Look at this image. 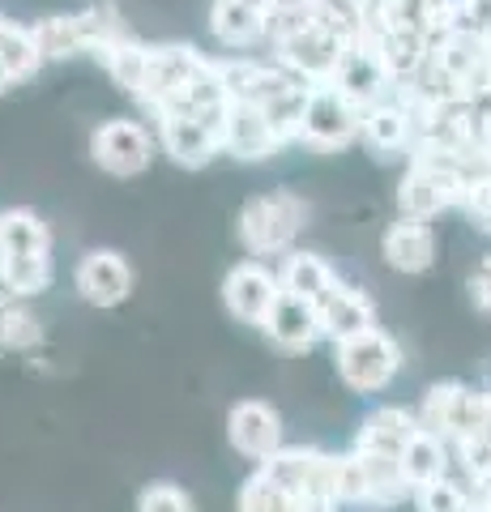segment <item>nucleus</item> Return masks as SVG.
Masks as SVG:
<instances>
[{
    "label": "nucleus",
    "instance_id": "nucleus-1",
    "mask_svg": "<svg viewBox=\"0 0 491 512\" xmlns=\"http://www.w3.org/2000/svg\"><path fill=\"white\" fill-rule=\"evenodd\" d=\"M210 69V56H201L197 47L188 43H154L150 52V73H146V86H141L137 99L146 103L154 116L180 107L188 99V90L201 82V73Z\"/></svg>",
    "mask_w": 491,
    "mask_h": 512
},
{
    "label": "nucleus",
    "instance_id": "nucleus-2",
    "mask_svg": "<svg viewBox=\"0 0 491 512\" xmlns=\"http://www.w3.org/2000/svg\"><path fill=\"white\" fill-rule=\"evenodd\" d=\"M363 137V107L334 82L312 86L304 124H299V141L312 150H342Z\"/></svg>",
    "mask_w": 491,
    "mask_h": 512
},
{
    "label": "nucleus",
    "instance_id": "nucleus-3",
    "mask_svg": "<svg viewBox=\"0 0 491 512\" xmlns=\"http://www.w3.org/2000/svg\"><path fill=\"white\" fill-rule=\"evenodd\" d=\"M308 218V205L295 192H269V197H252L240 210V239L248 252L269 256L291 248V239L299 235Z\"/></svg>",
    "mask_w": 491,
    "mask_h": 512
},
{
    "label": "nucleus",
    "instance_id": "nucleus-4",
    "mask_svg": "<svg viewBox=\"0 0 491 512\" xmlns=\"http://www.w3.org/2000/svg\"><path fill=\"white\" fill-rule=\"evenodd\" d=\"M402 346L389 338L385 329H368L359 338L338 342V376L351 384L355 393H376L398 376Z\"/></svg>",
    "mask_w": 491,
    "mask_h": 512
},
{
    "label": "nucleus",
    "instance_id": "nucleus-5",
    "mask_svg": "<svg viewBox=\"0 0 491 512\" xmlns=\"http://www.w3.org/2000/svg\"><path fill=\"white\" fill-rule=\"evenodd\" d=\"M154 150H158V137L141 120H107L90 137V158L107 175H116V180L141 175L154 163Z\"/></svg>",
    "mask_w": 491,
    "mask_h": 512
},
{
    "label": "nucleus",
    "instance_id": "nucleus-6",
    "mask_svg": "<svg viewBox=\"0 0 491 512\" xmlns=\"http://www.w3.org/2000/svg\"><path fill=\"white\" fill-rule=\"evenodd\" d=\"M154 120H158V146L167 150L171 163L205 167L214 154H223V120L188 116V111H163Z\"/></svg>",
    "mask_w": 491,
    "mask_h": 512
},
{
    "label": "nucleus",
    "instance_id": "nucleus-7",
    "mask_svg": "<svg viewBox=\"0 0 491 512\" xmlns=\"http://www.w3.org/2000/svg\"><path fill=\"white\" fill-rule=\"evenodd\" d=\"M282 295V278L274 269H265L257 261L235 265L223 278V303L235 320H248V325H265V316L274 312V303Z\"/></svg>",
    "mask_w": 491,
    "mask_h": 512
},
{
    "label": "nucleus",
    "instance_id": "nucleus-8",
    "mask_svg": "<svg viewBox=\"0 0 491 512\" xmlns=\"http://www.w3.org/2000/svg\"><path fill=\"white\" fill-rule=\"evenodd\" d=\"M372 52L380 56V64H385V73L393 77V86H406L415 82V77L423 73L427 56H432V35L410 22H389V26H376L372 35Z\"/></svg>",
    "mask_w": 491,
    "mask_h": 512
},
{
    "label": "nucleus",
    "instance_id": "nucleus-9",
    "mask_svg": "<svg viewBox=\"0 0 491 512\" xmlns=\"http://www.w3.org/2000/svg\"><path fill=\"white\" fill-rule=\"evenodd\" d=\"M282 146L274 124H269L261 103H231L223 120V154L240 158V163H261Z\"/></svg>",
    "mask_w": 491,
    "mask_h": 512
},
{
    "label": "nucleus",
    "instance_id": "nucleus-10",
    "mask_svg": "<svg viewBox=\"0 0 491 512\" xmlns=\"http://www.w3.org/2000/svg\"><path fill=\"white\" fill-rule=\"evenodd\" d=\"M77 291H82V299L94 303V308H116V303H124L133 291V269L112 248L86 252L82 265H77Z\"/></svg>",
    "mask_w": 491,
    "mask_h": 512
},
{
    "label": "nucleus",
    "instance_id": "nucleus-11",
    "mask_svg": "<svg viewBox=\"0 0 491 512\" xmlns=\"http://www.w3.org/2000/svg\"><path fill=\"white\" fill-rule=\"evenodd\" d=\"M363 146L380 158H393V154H410L419 146V133H415V120H410L406 103L398 94L372 103L363 111Z\"/></svg>",
    "mask_w": 491,
    "mask_h": 512
},
{
    "label": "nucleus",
    "instance_id": "nucleus-12",
    "mask_svg": "<svg viewBox=\"0 0 491 512\" xmlns=\"http://www.w3.org/2000/svg\"><path fill=\"white\" fill-rule=\"evenodd\" d=\"M380 256L389 261V269L398 274H427L436 265V231L427 218H410L402 214L380 239Z\"/></svg>",
    "mask_w": 491,
    "mask_h": 512
},
{
    "label": "nucleus",
    "instance_id": "nucleus-13",
    "mask_svg": "<svg viewBox=\"0 0 491 512\" xmlns=\"http://www.w3.org/2000/svg\"><path fill=\"white\" fill-rule=\"evenodd\" d=\"M334 86L351 94V99H355L363 111H368L372 103H380V99H389V94L398 90V86H393V77L385 73V64H380V56L372 52L368 39L351 43V52H346L342 64H338Z\"/></svg>",
    "mask_w": 491,
    "mask_h": 512
},
{
    "label": "nucleus",
    "instance_id": "nucleus-14",
    "mask_svg": "<svg viewBox=\"0 0 491 512\" xmlns=\"http://www.w3.org/2000/svg\"><path fill=\"white\" fill-rule=\"evenodd\" d=\"M227 431H231V444L252 461H265L282 448V419L265 402H240L231 410Z\"/></svg>",
    "mask_w": 491,
    "mask_h": 512
},
{
    "label": "nucleus",
    "instance_id": "nucleus-15",
    "mask_svg": "<svg viewBox=\"0 0 491 512\" xmlns=\"http://www.w3.org/2000/svg\"><path fill=\"white\" fill-rule=\"evenodd\" d=\"M265 333L282 350H308L316 338H325L321 308H316L312 299H299L291 291H282L278 303H274V312L265 316Z\"/></svg>",
    "mask_w": 491,
    "mask_h": 512
},
{
    "label": "nucleus",
    "instance_id": "nucleus-16",
    "mask_svg": "<svg viewBox=\"0 0 491 512\" xmlns=\"http://www.w3.org/2000/svg\"><path fill=\"white\" fill-rule=\"evenodd\" d=\"M321 325H325V338H334V346L338 342H346V338H359V333H368V329H376V308H372V299L363 295V291H355V286H334L321 303Z\"/></svg>",
    "mask_w": 491,
    "mask_h": 512
},
{
    "label": "nucleus",
    "instance_id": "nucleus-17",
    "mask_svg": "<svg viewBox=\"0 0 491 512\" xmlns=\"http://www.w3.org/2000/svg\"><path fill=\"white\" fill-rule=\"evenodd\" d=\"M210 35L231 47V52H244V47L269 43V18L261 9H252L248 0H214L210 5Z\"/></svg>",
    "mask_w": 491,
    "mask_h": 512
},
{
    "label": "nucleus",
    "instance_id": "nucleus-18",
    "mask_svg": "<svg viewBox=\"0 0 491 512\" xmlns=\"http://www.w3.org/2000/svg\"><path fill=\"white\" fill-rule=\"evenodd\" d=\"M419 427H423V423H419V414H410V410H402V406H385V410L368 414V423H363L355 448L402 457V448L415 440V431H419Z\"/></svg>",
    "mask_w": 491,
    "mask_h": 512
},
{
    "label": "nucleus",
    "instance_id": "nucleus-19",
    "mask_svg": "<svg viewBox=\"0 0 491 512\" xmlns=\"http://www.w3.org/2000/svg\"><path fill=\"white\" fill-rule=\"evenodd\" d=\"M402 470H406V483L410 491H419L427 483H436V478L449 474V440L436 436V431L419 427L415 440L402 448Z\"/></svg>",
    "mask_w": 491,
    "mask_h": 512
},
{
    "label": "nucleus",
    "instance_id": "nucleus-20",
    "mask_svg": "<svg viewBox=\"0 0 491 512\" xmlns=\"http://www.w3.org/2000/svg\"><path fill=\"white\" fill-rule=\"evenodd\" d=\"M150 52H154V43H141L133 30H129V35L116 39L99 60H103L107 77H112L120 90L141 94V86H146V73H150Z\"/></svg>",
    "mask_w": 491,
    "mask_h": 512
},
{
    "label": "nucleus",
    "instance_id": "nucleus-21",
    "mask_svg": "<svg viewBox=\"0 0 491 512\" xmlns=\"http://www.w3.org/2000/svg\"><path fill=\"white\" fill-rule=\"evenodd\" d=\"M52 252V235L30 210H5L0 214V261L13 256H47Z\"/></svg>",
    "mask_w": 491,
    "mask_h": 512
},
{
    "label": "nucleus",
    "instance_id": "nucleus-22",
    "mask_svg": "<svg viewBox=\"0 0 491 512\" xmlns=\"http://www.w3.org/2000/svg\"><path fill=\"white\" fill-rule=\"evenodd\" d=\"M0 64H5V73L13 77V86L26 82V77H35L47 64L39 43H35V30L18 26L13 18H0Z\"/></svg>",
    "mask_w": 491,
    "mask_h": 512
},
{
    "label": "nucleus",
    "instance_id": "nucleus-23",
    "mask_svg": "<svg viewBox=\"0 0 491 512\" xmlns=\"http://www.w3.org/2000/svg\"><path fill=\"white\" fill-rule=\"evenodd\" d=\"M278 278H282V291H291L299 299H312V303H321L338 286L334 269H329L321 256H312V252H291Z\"/></svg>",
    "mask_w": 491,
    "mask_h": 512
},
{
    "label": "nucleus",
    "instance_id": "nucleus-24",
    "mask_svg": "<svg viewBox=\"0 0 491 512\" xmlns=\"http://www.w3.org/2000/svg\"><path fill=\"white\" fill-rule=\"evenodd\" d=\"M363 457V470H368V504H402L406 495H415L406 483V470H402V457H389V453H368L359 448Z\"/></svg>",
    "mask_w": 491,
    "mask_h": 512
},
{
    "label": "nucleus",
    "instance_id": "nucleus-25",
    "mask_svg": "<svg viewBox=\"0 0 491 512\" xmlns=\"http://www.w3.org/2000/svg\"><path fill=\"white\" fill-rule=\"evenodd\" d=\"M73 18H77V30H82V43H86L90 56H103L116 39L129 35V26H124L120 9L112 5V0H94V5L77 9Z\"/></svg>",
    "mask_w": 491,
    "mask_h": 512
},
{
    "label": "nucleus",
    "instance_id": "nucleus-26",
    "mask_svg": "<svg viewBox=\"0 0 491 512\" xmlns=\"http://www.w3.org/2000/svg\"><path fill=\"white\" fill-rule=\"evenodd\" d=\"M30 30H35V43H39L43 60H73V56L86 52L82 30H77L73 13H56V18H43V22H35Z\"/></svg>",
    "mask_w": 491,
    "mask_h": 512
},
{
    "label": "nucleus",
    "instance_id": "nucleus-27",
    "mask_svg": "<svg viewBox=\"0 0 491 512\" xmlns=\"http://www.w3.org/2000/svg\"><path fill=\"white\" fill-rule=\"evenodd\" d=\"M240 512H299V495L257 470L240 491Z\"/></svg>",
    "mask_w": 491,
    "mask_h": 512
},
{
    "label": "nucleus",
    "instance_id": "nucleus-28",
    "mask_svg": "<svg viewBox=\"0 0 491 512\" xmlns=\"http://www.w3.org/2000/svg\"><path fill=\"white\" fill-rule=\"evenodd\" d=\"M0 282H5V295H39L47 282H52V256H13V261H0Z\"/></svg>",
    "mask_w": 491,
    "mask_h": 512
},
{
    "label": "nucleus",
    "instance_id": "nucleus-29",
    "mask_svg": "<svg viewBox=\"0 0 491 512\" xmlns=\"http://www.w3.org/2000/svg\"><path fill=\"white\" fill-rule=\"evenodd\" d=\"M329 495L346 504H368V470H363L359 448L346 457H329Z\"/></svg>",
    "mask_w": 491,
    "mask_h": 512
},
{
    "label": "nucleus",
    "instance_id": "nucleus-30",
    "mask_svg": "<svg viewBox=\"0 0 491 512\" xmlns=\"http://www.w3.org/2000/svg\"><path fill=\"white\" fill-rule=\"evenodd\" d=\"M415 508L419 512H470L474 508V483H462V478H436L415 491Z\"/></svg>",
    "mask_w": 491,
    "mask_h": 512
},
{
    "label": "nucleus",
    "instance_id": "nucleus-31",
    "mask_svg": "<svg viewBox=\"0 0 491 512\" xmlns=\"http://www.w3.org/2000/svg\"><path fill=\"white\" fill-rule=\"evenodd\" d=\"M462 210L479 231L491 235V167H479L466 180V197H462Z\"/></svg>",
    "mask_w": 491,
    "mask_h": 512
},
{
    "label": "nucleus",
    "instance_id": "nucleus-32",
    "mask_svg": "<svg viewBox=\"0 0 491 512\" xmlns=\"http://www.w3.org/2000/svg\"><path fill=\"white\" fill-rule=\"evenodd\" d=\"M137 512H197L193 500H188V491L176 487V483H154L141 491V504Z\"/></svg>",
    "mask_w": 491,
    "mask_h": 512
},
{
    "label": "nucleus",
    "instance_id": "nucleus-33",
    "mask_svg": "<svg viewBox=\"0 0 491 512\" xmlns=\"http://www.w3.org/2000/svg\"><path fill=\"white\" fill-rule=\"evenodd\" d=\"M39 342V320L26 308H13L9 303V325H5V350H30Z\"/></svg>",
    "mask_w": 491,
    "mask_h": 512
},
{
    "label": "nucleus",
    "instance_id": "nucleus-34",
    "mask_svg": "<svg viewBox=\"0 0 491 512\" xmlns=\"http://www.w3.org/2000/svg\"><path fill=\"white\" fill-rule=\"evenodd\" d=\"M462 26L491 43V0H462Z\"/></svg>",
    "mask_w": 491,
    "mask_h": 512
},
{
    "label": "nucleus",
    "instance_id": "nucleus-35",
    "mask_svg": "<svg viewBox=\"0 0 491 512\" xmlns=\"http://www.w3.org/2000/svg\"><path fill=\"white\" fill-rule=\"evenodd\" d=\"M470 299H474V308L491 316V256H483L479 269L470 274Z\"/></svg>",
    "mask_w": 491,
    "mask_h": 512
},
{
    "label": "nucleus",
    "instance_id": "nucleus-36",
    "mask_svg": "<svg viewBox=\"0 0 491 512\" xmlns=\"http://www.w3.org/2000/svg\"><path fill=\"white\" fill-rule=\"evenodd\" d=\"M479 158L483 167H491V107L479 111Z\"/></svg>",
    "mask_w": 491,
    "mask_h": 512
},
{
    "label": "nucleus",
    "instance_id": "nucleus-37",
    "mask_svg": "<svg viewBox=\"0 0 491 512\" xmlns=\"http://www.w3.org/2000/svg\"><path fill=\"white\" fill-rule=\"evenodd\" d=\"M474 504H479V512H491V478L474 487Z\"/></svg>",
    "mask_w": 491,
    "mask_h": 512
},
{
    "label": "nucleus",
    "instance_id": "nucleus-38",
    "mask_svg": "<svg viewBox=\"0 0 491 512\" xmlns=\"http://www.w3.org/2000/svg\"><path fill=\"white\" fill-rule=\"evenodd\" d=\"M248 5H252V9H261L265 18H269V13H274L278 5H287V0H248Z\"/></svg>",
    "mask_w": 491,
    "mask_h": 512
},
{
    "label": "nucleus",
    "instance_id": "nucleus-39",
    "mask_svg": "<svg viewBox=\"0 0 491 512\" xmlns=\"http://www.w3.org/2000/svg\"><path fill=\"white\" fill-rule=\"evenodd\" d=\"M5 325H9V303H0V350H5Z\"/></svg>",
    "mask_w": 491,
    "mask_h": 512
},
{
    "label": "nucleus",
    "instance_id": "nucleus-40",
    "mask_svg": "<svg viewBox=\"0 0 491 512\" xmlns=\"http://www.w3.org/2000/svg\"><path fill=\"white\" fill-rule=\"evenodd\" d=\"M9 86H13V77H9V73H5V64H0V94H5V90H9Z\"/></svg>",
    "mask_w": 491,
    "mask_h": 512
},
{
    "label": "nucleus",
    "instance_id": "nucleus-41",
    "mask_svg": "<svg viewBox=\"0 0 491 512\" xmlns=\"http://www.w3.org/2000/svg\"><path fill=\"white\" fill-rule=\"evenodd\" d=\"M487 99H491V77H487Z\"/></svg>",
    "mask_w": 491,
    "mask_h": 512
},
{
    "label": "nucleus",
    "instance_id": "nucleus-42",
    "mask_svg": "<svg viewBox=\"0 0 491 512\" xmlns=\"http://www.w3.org/2000/svg\"><path fill=\"white\" fill-rule=\"evenodd\" d=\"M470 512H479V504H474V508H470Z\"/></svg>",
    "mask_w": 491,
    "mask_h": 512
}]
</instances>
